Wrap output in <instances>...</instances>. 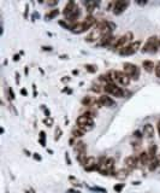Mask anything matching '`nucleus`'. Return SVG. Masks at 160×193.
<instances>
[{
    "mask_svg": "<svg viewBox=\"0 0 160 193\" xmlns=\"http://www.w3.org/2000/svg\"><path fill=\"white\" fill-rule=\"evenodd\" d=\"M134 39V35L131 32H127L125 34H123L121 38H117L116 40V44L113 45V48L117 50V51H122L123 48H125L129 44H131Z\"/></svg>",
    "mask_w": 160,
    "mask_h": 193,
    "instance_id": "nucleus-1",
    "label": "nucleus"
},
{
    "mask_svg": "<svg viewBox=\"0 0 160 193\" xmlns=\"http://www.w3.org/2000/svg\"><path fill=\"white\" fill-rule=\"evenodd\" d=\"M160 46V40L158 36H151L147 40V42L145 44V46L142 47V52L143 53H154L157 52Z\"/></svg>",
    "mask_w": 160,
    "mask_h": 193,
    "instance_id": "nucleus-3",
    "label": "nucleus"
},
{
    "mask_svg": "<svg viewBox=\"0 0 160 193\" xmlns=\"http://www.w3.org/2000/svg\"><path fill=\"white\" fill-rule=\"evenodd\" d=\"M76 9H78V6L76 5V3H75V1H69V3L65 5L64 10H63V13H64V15H65V17H66V16H69L70 13H72Z\"/></svg>",
    "mask_w": 160,
    "mask_h": 193,
    "instance_id": "nucleus-14",
    "label": "nucleus"
},
{
    "mask_svg": "<svg viewBox=\"0 0 160 193\" xmlns=\"http://www.w3.org/2000/svg\"><path fill=\"white\" fill-rule=\"evenodd\" d=\"M83 23H84V24H85V26H87V27H88V28L90 29V28L93 27V26H95V24H96V18H95L94 16H91V15H88V16H87V17H85V18H84Z\"/></svg>",
    "mask_w": 160,
    "mask_h": 193,
    "instance_id": "nucleus-20",
    "label": "nucleus"
},
{
    "mask_svg": "<svg viewBox=\"0 0 160 193\" xmlns=\"http://www.w3.org/2000/svg\"><path fill=\"white\" fill-rule=\"evenodd\" d=\"M76 126L78 128H81L82 130L84 132H89L93 129V127H94V120L89 117V116H85V115H81V116H78L77 120H76Z\"/></svg>",
    "mask_w": 160,
    "mask_h": 193,
    "instance_id": "nucleus-2",
    "label": "nucleus"
},
{
    "mask_svg": "<svg viewBox=\"0 0 160 193\" xmlns=\"http://www.w3.org/2000/svg\"><path fill=\"white\" fill-rule=\"evenodd\" d=\"M34 155H35L34 157H35V159H36V161H41V157H40L37 153H34Z\"/></svg>",
    "mask_w": 160,
    "mask_h": 193,
    "instance_id": "nucleus-41",
    "label": "nucleus"
},
{
    "mask_svg": "<svg viewBox=\"0 0 160 193\" xmlns=\"http://www.w3.org/2000/svg\"><path fill=\"white\" fill-rule=\"evenodd\" d=\"M47 4L51 5V6H53V5H57V4H58V1H48Z\"/></svg>",
    "mask_w": 160,
    "mask_h": 193,
    "instance_id": "nucleus-39",
    "label": "nucleus"
},
{
    "mask_svg": "<svg viewBox=\"0 0 160 193\" xmlns=\"http://www.w3.org/2000/svg\"><path fill=\"white\" fill-rule=\"evenodd\" d=\"M9 93H10V95H11V99H16V95H15V93H13V91H12V88H9Z\"/></svg>",
    "mask_w": 160,
    "mask_h": 193,
    "instance_id": "nucleus-36",
    "label": "nucleus"
},
{
    "mask_svg": "<svg viewBox=\"0 0 160 193\" xmlns=\"http://www.w3.org/2000/svg\"><path fill=\"white\" fill-rule=\"evenodd\" d=\"M131 145H133V149L139 150L141 147V141H133V143H131Z\"/></svg>",
    "mask_w": 160,
    "mask_h": 193,
    "instance_id": "nucleus-34",
    "label": "nucleus"
},
{
    "mask_svg": "<svg viewBox=\"0 0 160 193\" xmlns=\"http://www.w3.org/2000/svg\"><path fill=\"white\" fill-rule=\"evenodd\" d=\"M19 58H21V57H19L18 54H16V56L13 57V61H15V62H17V61H18V59H19Z\"/></svg>",
    "mask_w": 160,
    "mask_h": 193,
    "instance_id": "nucleus-43",
    "label": "nucleus"
},
{
    "mask_svg": "<svg viewBox=\"0 0 160 193\" xmlns=\"http://www.w3.org/2000/svg\"><path fill=\"white\" fill-rule=\"evenodd\" d=\"M84 130H82L81 128H78V127H76L75 129L72 130V138H75V139H79V138H82V137H84Z\"/></svg>",
    "mask_w": 160,
    "mask_h": 193,
    "instance_id": "nucleus-22",
    "label": "nucleus"
},
{
    "mask_svg": "<svg viewBox=\"0 0 160 193\" xmlns=\"http://www.w3.org/2000/svg\"><path fill=\"white\" fill-rule=\"evenodd\" d=\"M91 91L95 92V93H100L104 91V86H100V85H93L91 86Z\"/></svg>",
    "mask_w": 160,
    "mask_h": 193,
    "instance_id": "nucleus-28",
    "label": "nucleus"
},
{
    "mask_svg": "<svg viewBox=\"0 0 160 193\" xmlns=\"http://www.w3.org/2000/svg\"><path fill=\"white\" fill-rule=\"evenodd\" d=\"M113 176L116 179H118V180H124V179H127L129 176V170H128V169H125V168L119 169V170H117L116 173H113Z\"/></svg>",
    "mask_w": 160,
    "mask_h": 193,
    "instance_id": "nucleus-17",
    "label": "nucleus"
},
{
    "mask_svg": "<svg viewBox=\"0 0 160 193\" xmlns=\"http://www.w3.org/2000/svg\"><path fill=\"white\" fill-rule=\"evenodd\" d=\"M19 75H18V73H16V82H17V85H18L19 83Z\"/></svg>",
    "mask_w": 160,
    "mask_h": 193,
    "instance_id": "nucleus-38",
    "label": "nucleus"
},
{
    "mask_svg": "<svg viewBox=\"0 0 160 193\" xmlns=\"http://www.w3.org/2000/svg\"><path fill=\"white\" fill-rule=\"evenodd\" d=\"M76 158H77V161H78V163L81 164L82 167L85 164V161H87V155H85V152H82V153H77L76 155Z\"/></svg>",
    "mask_w": 160,
    "mask_h": 193,
    "instance_id": "nucleus-23",
    "label": "nucleus"
},
{
    "mask_svg": "<svg viewBox=\"0 0 160 193\" xmlns=\"http://www.w3.org/2000/svg\"><path fill=\"white\" fill-rule=\"evenodd\" d=\"M157 128H158V132H159V137H160V121L157 123Z\"/></svg>",
    "mask_w": 160,
    "mask_h": 193,
    "instance_id": "nucleus-42",
    "label": "nucleus"
},
{
    "mask_svg": "<svg viewBox=\"0 0 160 193\" xmlns=\"http://www.w3.org/2000/svg\"><path fill=\"white\" fill-rule=\"evenodd\" d=\"M129 6V1H124V0H117V1L113 3V6H112V10H113V13L114 15H121L123 13L127 7Z\"/></svg>",
    "mask_w": 160,
    "mask_h": 193,
    "instance_id": "nucleus-7",
    "label": "nucleus"
},
{
    "mask_svg": "<svg viewBox=\"0 0 160 193\" xmlns=\"http://www.w3.org/2000/svg\"><path fill=\"white\" fill-rule=\"evenodd\" d=\"M65 158H66V162H67V165H71V161H70V157H69V155L66 153V157H65Z\"/></svg>",
    "mask_w": 160,
    "mask_h": 193,
    "instance_id": "nucleus-37",
    "label": "nucleus"
},
{
    "mask_svg": "<svg viewBox=\"0 0 160 193\" xmlns=\"http://www.w3.org/2000/svg\"><path fill=\"white\" fill-rule=\"evenodd\" d=\"M140 46H141V41L131 42V44H129L125 48H123L122 51H119V54H121V56H131V54H135L136 52L139 51Z\"/></svg>",
    "mask_w": 160,
    "mask_h": 193,
    "instance_id": "nucleus-6",
    "label": "nucleus"
},
{
    "mask_svg": "<svg viewBox=\"0 0 160 193\" xmlns=\"http://www.w3.org/2000/svg\"><path fill=\"white\" fill-rule=\"evenodd\" d=\"M100 103H101V105L102 106H106V108H113L114 106V100L111 98V97H108L107 94H105V95H101L100 98Z\"/></svg>",
    "mask_w": 160,
    "mask_h": 193,
    "instance_id": "nucleus-13",
    "label": "nucleus"
},
{
    "mask_svg": "<svg viewBox=\"0 0 160 193\" xmlns=\"http://www.w3.org/2000/svg\"><path fill=\"white\" fill-rule=\"evenodd\" d=\"M96 165H98V159L93 156H89L87 161H85V164L83 165V168L85 171H93L96 170Z\"/></svg>",
    "mask_w": 160,
    "mask_h": 193,
    "instance_id": "nucleus-11",
    "label": "nucleus"
},
{
    "mask_svg": "<svg viewBox=\"0 0 160 193\" xmlns=\"http://www.w3.org/2000/svg\"><path fill=\"white\" fill-rule=\"evenodd\" d=\"M106 167H107L108 174H113L114 173V159L113 158H108L107 163H106Z\"/></svg>",
    "mask_w": 160,
    "mask_h": 193,
    "instance_id": "nucleus-24",
    "label": "nucleus"
},
{
    "mask_svg": "<svg viewBox=\"0 0 160 193\" xmlns=\"http://www.w3.org/2000/svg\"><path fill=\"white\" fill-rule=\"evenodd\" d=\"M113 75H114V80L121 83L122 86H129L130 77L128 75H125L123 71H113Z\"/></svg>",
    "mask_w": 160,
    "mask_h": 193,
    "instance_id": "nucleus-9",
    "label": "nucleus"
},
{
    "mask_svg": "<svg viewBox=\"0 0 160 193\" xmlns=\"http://www.w3.org/2000/svg\"><path fill=\"white\" fill-rule=\"evenodd\" d=\"M58 15H59V10H58V9L51 10L49 12H48L47 15H46V20H47V21H51V20H53L54 17H57Z\"/></svg>",
    "mask_w": 160,
    "mask_h": 193,
    "instance_id": "nucleus-26",
    "label": "nucleus"
},
{
    "mask_svg": "<svg viewBox=\"0 0 160 193\" xmlns=\"http://www.w3.org/2000/svg\"><path fill=\"white\" fill-rule=\"evenodd\" d=\"M84 6H85V10H87L89 13H91L94 10H96V7L99 6V3H96V1H87V3H84Z\"/></svg>",
    "mask_w": 160,
    "mask_h": 193,
    "instance_id": "nucleus-21",
    "label": "nucleus"
},
{
    "mask_svg": "<svg viewBox=\"0 0 160 193\" xmlns=\"http://www.w3.org/2000/svg\"><path fill=\"white\" fill-rule=\"evenodd\" d=\"M147 152H148V155H149L151 158H152V157H155L157 156V152H158V146L155 144H152L149 146V149L147 150Z\"/></svg>",
    "mask_w": 160,
    "mask_h": 193,
    "instance_id": "nucleus-25",
    "label": "nucleus"
},
{
    "mask_svg": "<svg viewBox=\"0 0 160 193\" xmlns=\"http://www.w3.org/2000/svg\"><path fill=\"white\" fill-rule=\"evenodd\" d=\"M21 92H22V94H23V95H27V91H25V89H22Z\"/></svg>",
    "mask_w": 160,
    "mask_h": 193,
    "instance_id": "nucleus-45",
    "label": "nucleus"
},
{
    "mask_svg": "<svg viewBox=\"0 0 160 193\" xmlns=\"http://www.w3.org/2000/svg\"><path fill=\"white\" fill-rule=\"evenodd\" d=\"M142 133H143V137L147 139H152L154 137V127L151 123H146L142 128Z\"/></svg>",
    "mask_w": 160,
    "mask_h": 193,
    "instance_id": "nucleus-12",
    "label": "nucleus"
},
{
    "mask_svg": "<svg viewBox=\"0 0 160 193\" xmlns=\"http://www.w3.org/2000/svg\"><path fill=\"white\" fill-rule=\"evenodd\" d=\"M33 91H34V97H36V86L33 85Z\"/></svg>",
    "mask_w": 160,
    "mask_h": 193,
    "instance_id": "nucleus-40",
    "label": "nucleus"
},
{
    "mask_svg": "<svg viewBox=\"0 0 160 193\" xmlns=\"http://www.w3.org/2000/svg\"><path fill=\"white\" fill-rule=\"evenodd\" d=\"M96 69H98V68H96L95 65H91V64H87V65H85V70L89 71V73H95Z\"/></svg>",
    "mask_w": 160,
    "mask_h": 193,
    "instance_id": "nucleus-29",
    "label": "nucleus"
},
{
    "mask_svg": "<svg viewBox=\"0 0 160 193\" xmlns=\"http://www.w3.org/2000/svg\"><path fill=\"white\" fill-rule=\"evenodd\" d=\"M134 137H135L136 139L140 140V139H142V137H143V133H141L140 130H135V132H134Z\"/></svg>",
    "mask_w": 160,
    "mask_h": 193,
    "instance_id": "nucleus-33",
    "label": "nucleus"
},
{
    "mask_svg": "<svg viewBox=\"0 0 160 193\" xmlns=\"http://www.w3.org/2000/svg\"><path fill=\"white\" fill-rule=\"evenodd\" d=\"M160 165V159L158 158V157H152V158L149 159V163H148V170L149 171H155L157 168Z\"/></svg>",
    "mask_w": 160,
    "mask_h": 193,
    "instance_id": "nucleus-15",
    "label": "nucleus"
},
{
    "mask_svg": "<svg viewBox=\"0 0 160 193\" xmlns=\"http://www.w3.org/2000/svg\"><path fill=\"white\" fill-rule=\"evenodd\" d=\"M142 67H143V69L147 73H153L154 69H155V65H154V63L152 61H143L142 62Z\"/></svg>",
    "mask_w": 160,
    "mask_h": 193,
    "instance_id": "nucleus-19",
    "label": "nucleus"
},
{
    "mask_svg": "<svg viewBox=\"0 0 160 193\" xmlns=\"http://www.w3.org/2000/svg\"><path fill=\"white\" fill-rule=\"evenodd\" d=\"M73 150H75L76 153H82V152L87 151V145L83 141H76L73 145Z\"/></svg>",
    "mask_w": 160,
    "mask_h": 193,
    "instance_id": "nucleus-18",
    "label": "nucleus"
},
{
    "mask_svg": "<svg viewBox=\"0 0 160 193\" xmlns=\"http://www.w3.org/2000/svg\"><path fill=\"white\" fill-rule=\"evenodd\" d=\"M104 92H106L107 94H111L113 97H117V98H124V95H125L124 91L121 88V87H118L116 83L104 85Z\"/></svg>",
    "mask_w": 160,
    "mask_h": 193,
    "instance_id": "nucleus-5",
    "label": "nucleus"
},
{
    "mask_svg": "<svg viewBox=\"0 0 160 193\" xmlns=\"http://www.w3.org/2000/svg\"><path fill=\"white\" fill-rule=\"evenodd\" d=\"M40 144H41V146H46V133L43 130L40 132V139H39Z\"/></svg>",
    "mask_w": 160,
    "mask_h": 193,
    "instance_id": "nucleus-27",
    "label": "nucleus"
},
{
    "mask_svg": "<svg viewBox=\"0 0 160 193\" xmlns=\"http://www.w3.org/2000/svg\"><path fill=\"white\" fill-rule=\"evenodd\" d=\"M149 159H151V157H149V155H148L147 151H141V152H140V155H139V162H140V164H142V165H148Z\"/></svg>",
    "mask_w": 160,
    "mask_h": 193,
    "instance_id": "nucleus-16",
    "label": "nucleus"
},
{
    "mask_svg": "<svg viewBox=\"0 0 160 193\" xmlns=\"http://www.w3.org/2000/svg\"><path fill=\"white\" fill-rule=\"evenodd\" d=\"M139 164H140L139 157H136V156H129V157H127V158L124 159V165H125V168H127L128 170L136 169Z\"/></svg>",
    "mask_w": 160,
    "mask_h": 193,
    "instance_id": "nucleus-8",
    "label": "nucleus"
},
{
    "mask_svg": "<svg viewBox=\"0 0 160 193\" xmlns=\"http://www.w3.org/2000/svg\"><path fill=\"white\" fill-rule=\"evenodd\" d=\"M60 137H61V129H60V128H57V129H55V137H54V140H55V141H58V140L60 139Z\"/></svg>",
    "mask_w": 160,
    "mask_h": 193,
    "instance_id": "nucleus-31",
    "label": "nucleus"
},
{
    "mask_svg": "<svg viewBox=\"0 0 160 193\" xmlns=\"http://www.w3.org/2000/svg\"><path fill=\"white\" fill-rule=\"evenodd\" d=\"M123 73L134 80H139V77H140V69H139V67L133 63H124L123 64Z\"/></svg>",
    "mask_w": 160,
    "mask_h": 193,
    "instance_id": "nucleus-4",
    "label": "nucleus"
},
{
    "mask_svg": "<svg viewBox=\"0 0 160 193\" xmlns=\"http://www.w3.org/2000/svg\"><path fill=\"white\" fill-rule=\"evenodd\" d=\"M124 186H125V184H119V185H114L113 190L116 191V192H122V190L124 188Z\"/></svg>",
    "mask_w": 160,
    "mask_h": 193,
    "instance_id": "nucleus-30",
    "label": "nucleus"
},
{
    "mask_svg": "<svg viewBox=\"0 0 160 193\" xmlns=\"http://www.w3.org/2000/svg\"><path fill=\"white\" fill-rule=\"evenodd\" d=\"M154 73H155V75H157V77H159L160 79V62L155 65V69H154Z\"/></svg>",
    "mask_w": 160,
    "mask_h": 193,
    "instance_id": "nucleus-32",
    "label": "nucleus"
},
{
    "mask_svg": "<svg viewBox=\"0 0 160 193\" xmlns=\"http://www.w3.org/2000/svg\"><path fill=\"white\" fill-rule=\"evenodd\" d=\"M107 159L105 156L100 157V158L98 159V165H96V170L99 171V174L104 175V176H106V175H110L107 171V167H106V163H107Z\"/></svg>",
    "mask_w": 160,
    "mask_h": 193,
    "instance_id": "nucleus-10",
    "label": "nucleus"
},
{
    "mask_svg": "<svg viewBox=\"0 0 160 193\" xmlns=\"http://www.w3.org/2000/svg\"><path fill=\"white\" fill-rule=\"evenodd\" d=\"M45 123H46V124H48V127H51V126H52V123H53V120L51 118V117H48V118H46V120H45Z\"/></svg>",
    "mask_w": 160,
    "mask_h": 193,
    "instance_id": "nucleus-35",
    "label": "nucleus"
},
{
    "mask_svg": "<svg viewBox=\"0 0 160 193\" xmlns=\"http://www.w3.org/2000/svg\"><path fill=\"white\" fill-rule=\"evenodd\" d=\"M45 51H51V50H52V48H51V47H46V46H43V47H42Z\"/></svg>",
    "mask_w": 160,
    "mask_h": 193,
    "instance_id": "nucleus-44",
    "label": "nucleus"
}]
</instances>
